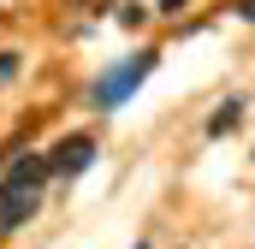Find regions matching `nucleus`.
I'll list each match as a JSON object with an SVG mask.
<instances>
[{"label": "nucleus", "mask_w": 255, "mask_h": 249, "mask_svg": "<svg viewBox=\"0 0 255 249\" xmlns=\"http://www.w3.org/2000/svg\"><path fill=\"white\" fill-rule=\"evenodd\" d=\"M238 119H244V101L232 95L220 113H208V136H226V130H238Z\"/></svg>", "instance_id": "nucleus-4"}, {"label": "nucleus", "mask_w": 255, "mask_h": 249, "mask_svg": "<svg viewBox=\"0 0 255 249\" xmlns=\"http://www.w3.org/2000/svg\"><path fill=\"white\" fill-rule=\"evenodd\" d=\"M136 249H148V244H136Z\"/></svg>", "instance_id": "nucleus-9"}, {"label": "nucleus", "mask_w": 255, "mask_h": 249, "mask_svg": "<svg viewBox=\"0 0 255 249\" xmlns=\"http://www.w3.org/2000/svg\"><path fill=\"white\" fill-rule=\"evenodd\" d=\"M178 6H184V0H160V12H172V18H178Z\"/></svg>", "instance_id": "nucleus-8"}, {"label": "nucleus", "mask_w": 255, "mask_h": 249, "mask_svg": "<svg viewBox=\"0 0 255 249\" xmlns=\"http://www.w3.org/2000/svg\"><path fill=\"white\" fill-rule=\"evenodd\" d=\"M89 160H95V136L71 130V136H60V142H54V154H48V172H60V178H71V172H83Z\"/></svg>", "instance_id": "nucleus-3"}, {"label": "nucleus", "mask_w": 255, "mask_h": 249, "mask_svg": "<svg viewBox=\"0 0 255 249\" xmlns=\"http://www.w3.org/2000/svg\"><path fill=\"white\" fill-rule=\"evenodd\" d=\"M142 18H148V12H142V6H136V0H125V6H119V24H125V30H136V24H142Z\"/></svg>", "instance_id": "nucleus-6"}, {"label": "nucleus", "mask_w": 255, "mask_h": 249, "mask_svg": "<svg viewBox=\"0 0 255 249\" xmlns=\"http://www.w3.org/2000/svg\"><path fill=\"white\" fill-rule=\"evenodd\" d=\"M42 190H48V154H18L0 172V238L42 214Z\"/></svg>", "instance_id": "nucleus-1"}, {"label": "nucleus", "mask_w": 255, "mask_h": 249, "mask_svg": "<svg viewBox=\"0 0 255 249\" xmlns=\"http://www.w3.org/2000/svg\"><path fill=\"white\" fill-rule=\"evenodd\" d=\"M238 18H244V24H255V0H238Z\"/></svg>", "instance_id": "nucleus-7"}, {"label": "nucleus", "mask_w": 255, "mask_h": 249, "mask_svg": "<svg viewBox=\"0 0 255 249\" xmlns=\"http://www.w3.org/2000/svg\"><path fill=\"white\" fill-rule=\"evenodd\" d=\"M71 6H77V0H71Z\"/></svg>", "instance_id": "nucleus-10"}, {"label": "nucleus", "mask_w": 255, "mask_h": 249, "mask_svg": "<svg viewBox=\"0 0 255 249\" xmlns=\"http://www.w3.org/2000/svg\"><path fill=\"white\" fill-rule=\"evenodd\" d=\"M18 71H24V60H18V54H12V48H0V89H6V83H12V77H18Z\"/></svg>", "instance_id": "nucleus-5"}, {"label": "nucleus", "mask_w": 255, "mask_h": 249, "mask_svg": "<svg viewBox=\"0 0 255 249\" xmlns=\"http://www.w3.org/2000/svg\"><path fill=\"white\" fill-rule=\"evenodd\" d=\"M154 60H160V54H130V60H119L113 71H101V77L89 83V101H95L101 113H119L130 95L142 89V77L154 71Z\"/></svg>", "instance_id": "nucleus-2"}]
</instances>
